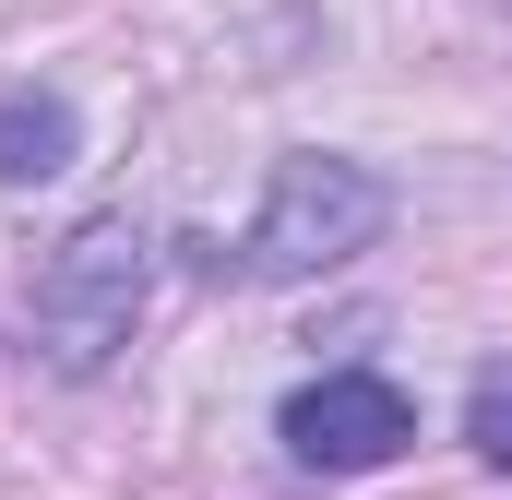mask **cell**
<instances>
[{"mask_svg": "<svg viewBox=\"0 0 512 500\" xmlns=\"http://www.w3.org/2000/svg\"><path fill=\"white\" fill-rule=\"evenodd\" d=\"M143 286H155V239L131 215H84L24 286V358H48L60 381H96L143 322Z\"/></svg>", "mask_w": 512, "mask_h": 500, "instance_id": "cell-1", "label": "cell"}, {"mask_svg": "<svg viewBox=\"0 0 512 500\" xmlns=\"http://www.w3.org/2000/svg\"><path fill=\"white\" fill-rule=\"evenodd\" d=\"M382 227H393V191L358 155H286L274 191H262V215H251V239L215 250V274H239V286H310V274L358 262Z\"/></svg>", "mask_w": 512, "mask_h": 500, "instance_id": "cell-2", "label": "cell"}, {"mask_svg": "<svg viewBox=\"0 0 512 500\" xmlns=\"http://www.w3.org/2000/svg\"><path fill=\"white\" fill-rule=\"evenodd\" d=\"M286 453L298 465H322V477H370V465H393L405 441H417V405H405V381L382 370H322L286 393Z\"/></svg>", "mask_w": 512, "mask_h": 500, "instance_id": "cell-3", "label": "cell"}, {"mask_svg": "<svg viewBox=\"0 0 512 500\" xmlns=\"http://www.w3.org/2000/svg\"><path fill=\"white\" fill-rule=\"evenodd\" d=\"M84 155V120H72V96H0V191H48L60 167Z\"/></svg>", "mask_w": 512, "mask_h": 500, "instance_id": "cell-4", "label": "cell"}, {"mask_svg": "<svg viewBox=\"0 0 512 500\" xmlns=\"http://www.w3.org/2000/svg\"><path fill=\"white\" fill-rule=\"evenodd\" d=\"M465 441H477V465H512V370H477V393H465Z\"/></svg>", "mask_w": 512, "mask_h": 500, "instance_id": "cell-5", "label": "cell"}]
</instances>
